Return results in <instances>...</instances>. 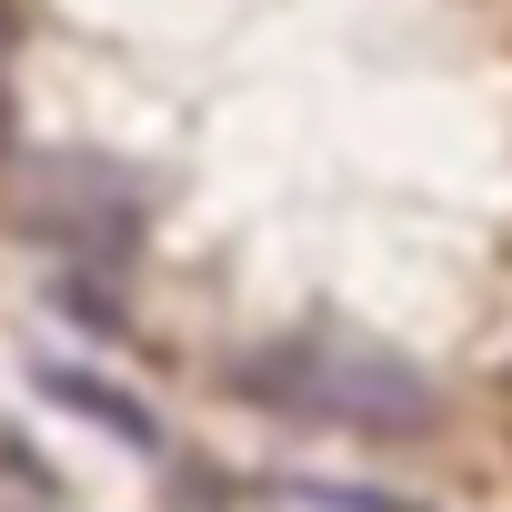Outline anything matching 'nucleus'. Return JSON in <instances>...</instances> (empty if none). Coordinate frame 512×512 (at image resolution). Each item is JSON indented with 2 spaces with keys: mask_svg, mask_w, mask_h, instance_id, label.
Returning a JSON list of instances; mask_svg holds the SVG:
<instances>
[{
  "mask_svg": "<svg viewBox=\"0 0 512 512\" xmlns=\"http://www.w3.org/2000/svg\"><path fill=\"white\" fill-rule=\"evenodd\" d=\"M231 392L262 402L282 422H332V432H362V442H422L442 422V392L412 352L392 342H362V332H282L262 352L231 362Z\"/></svg>",
  "mask_w": 512,
  "mask_h": 512,
  "instance_id": "obj_1",
  "label": "nucleus"
},
{
  "mask_svg": "<svg viewBox=\"0 0 512 512\" xmlns=\"http://www.w3.org/2000/svg\"><path fill=\"white\" fill-rule=\"evenodd\" d=\"M0 201L21 211V231H41L61 251H121L141 231V201L151 191L121 161H101V151H51V161H31V171L0 181Z\"/></svg>",
  "mask_w": 512,
  "mask_h": 512,
  "instance_id": "obj_2",
  "label": "nucleus"
},
{
  "mask_svg": "<svg viewBox=\"0 0 512 512\" xmlns=\"http://www.w3.org/2000/svg\"><path fill=\"white\" fill-rule=\"evenodd\" d=\"M41 392H51V402H71V412H91L101 432H121V442H141V452L161 442V432H151V412H141L131 392H111V382H91V372H61V362H51V372H41Z\"/></svg>",
  "mask_w": 512,
  "mask_h": 512,
  "instance_id": "obj_3",
  "label": "nucleus"
},
{
  "mask_svg": "<svg viewBox=\"0 0 512 512\" xmlns=\"http://www.w3.org/2000/svg\"><path fill=\"white\" fill-rule=\"evenodd\" d=\"M0 131H11V11H0Z\"/></svg>",
  "mask_w": 512,
  "mask_h": 512,
  "instance_id": "obj_4",
  "label": "nucleus"
}]
</instances>
